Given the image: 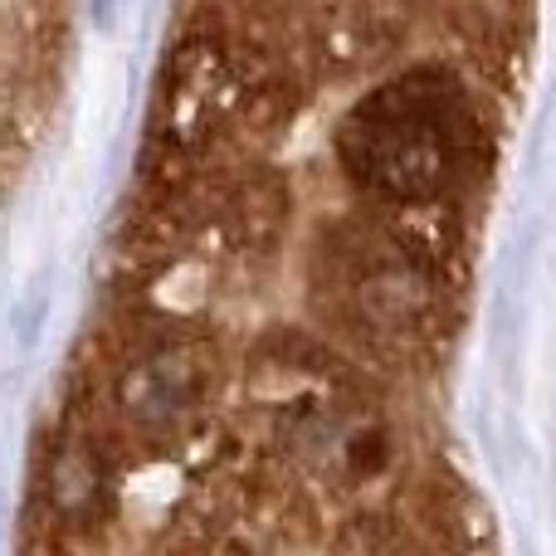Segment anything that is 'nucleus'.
Here are the masks:
<instances>
[{
  "mask_svg": "<svg viewBox=\"0 0 556 556\" xmlns=\"http://www.w3.org/2000/svg\"><path fill=\"white\" fill-rule=\"evenodd\" d=\"M123 10H127V0H93V20L103 29H113L117 20H123Z\"/></svg>",
  "mask_w": 556,
  "mask_h": 556,
  "instance_id": "f03ea898",
  "label": "nucleus"
},
{
  "mask_svg": "<svg viewBox=\"0 0 556 556\" xmlns=\"http://www.w3.org/2000/svg\"><path fill=\"white\" fill-rule=\"evenodd\" d=\"M342 152L366 186L401 195V201H425L444 191L459 137H454V117L440 108V98H430V88L401 84L371 98L346 123Z\"/></svg>",
  "mask_w": 556,
  "mask_h": 556,
  "instance_id": "f257e3e1",
  "label": "nucleus"
}]
</instances>
